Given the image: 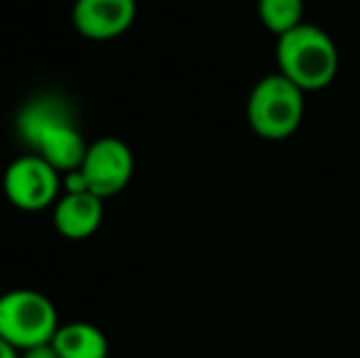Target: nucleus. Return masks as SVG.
<instances>
[{
  "instance_id": "nucleus-1",
  "label": "nucleus",
  "mask_w": 360,
  "mask_h": 358,
  "mask_svg": "<svg viewBox=\"0 0 360 358\" xmlns=\"http://www.w3.org/2000/svg\"><path fill=\"white\" fill-rule=\"evenodd\" d=\"M18 130L32 153L44 158L62 174L76 172L89 150L67 103L57 96H39L30 101L18 115Z\"/></svg>"
},
{
  "instance_id": "nucleus-2",
  "label": "nucleus",
  "mask_w": 360,
  "mask_h": 358,
  "mask_svg": "<svg viewBox=\"0 0 360 358\" xmlns=\"http://www.w3.org/2000/svg\"><path fill=\"white\" fill-rule=\"evenodd\" d=\"M280 74L307 91H321L338 74V47L331 34L316 25L302 23L292 32L277 37Z\"/></svg>"
},
{
  "instance_id": "nucleus-3",
  "label": "nucleus",
  "mask_w": 360,
  "mask_h": 358,
  "mask_svg": "<svg viewBox=\"0 0 360 358\" xmlns=\"http://www.w3.org/2000/svg\"><path fill=\"white\" fill-rule=\"evenodd\" d=\"M54 302L37 290H10L0 295V339L22 354L42 344H52L59 329Z\"/></svg>"
},
{
  "instance_id": "nucleus-4",
  "label": "nucleus",
  "mask_w": 360,
  "mask_h": 358,
  "mask_svg": "<svg viewBox=\"0 0 360 358\" xmlns=\"http://www.w3.org/2000/svg\"><path fill=\"white\" fill-rule=\"evenodd\" d=\"M304 118V91L282 74L260 79L248 98V123L265 140H285Z\"/></svg>"
},
{
  "instance_id": "nucleus-5",
  "label": "nucleus",
  "mask_w": 360,
  "mask_h": 358,
  "mask_svg": "<svg viewBox=\"0 0 360 358\" xmlns=\"http://www.w3.org/2000/svg\"><path fill=\"white\" fill-rule=\"evenodd\" d=\"M135 172V158L128 143L120 138H98L89 143L81 167L64 174L67 191H91L98 199H110L130 184Z\"/></svg>"
},
{
  "instance_id": "nucleus-6",
  "label": "nucleus",
  "mask_w": 360,
  "mask_h": 358,
  "mask_svg": "<svg viewBox=\"0 0 360 358\" xmlns=\"http://www.w3.org/2000/svg\"><path fill=\"white\" fill-rule=\"evenodd\" d=\"M62 172L52 167L44 158L30 153L13 160L5 170L3 191L5 199L20 211H42L57 204L62 196Z\"/></svg>"
},
{
  "instance_id": "nucleus-7",
  "label": "nucleus",
  "mask_w": 360,
  "mask_h": 358,
  "mask_svg": "<svg viewBox=\"0 0 360 358\" xmlns=\"http://www.w3.org/2000/svg\"><path fill=\"white\" fill-rule=\"evenodd\" d=\"M138 18L135 0H76L72 23L76 32L94 42H108L133 27Z\"/></svg>"
},
{
  "instance_id": "nucleus-8",
  "label": "nucleus",
  "mask_w": 360,
  "mask_h": 358,
  "mask_svg": "<svg viewBox=\"0 0 360 358\" xmlns=\"http://www.w3.org/2000/svg\"><path fill=\"white\" fill-rule=\"evenodd\" d=\"M54 229L69 241H86L101 229L103 199L91 191H67L54 204Z\"/></svg>"
},
{
  "instance_id": "nucleus-9",
  "label": "nucleus",
  "mask_w": 360,
  "mask_h": 358,
  "mask_svg": "<svg viewBox=\"0 0 360 358\" xmlns=\"http://www.w3.org/2000/svg\"><path fill=\"white\" fill-rule=\"evenodd\" d=\"M59 358H108V339L89 321H69L57 329L52 339Z\"/></svg>"
},
{
  "instance_id": "nucleus-10",
  "label": "nucleus",
  "mask_w": 360,
  "mask_h": 358,
  "mask_svg": "<svg viewBox=\"0 0 360 358\" xmlns=\"http://www.w3.org/2000/svg\"><path fill=\"white\" fill-rule=\"evenodd\" d=\"M260 23L277 37L304 23V0H257Z\"/></svg>"
},
{
  "instance_id": "nucleus-11",
  "label": "nucleus",
  "mask_w": 360,
  "mask_h": 358,
  "mask_svg": "<svg viewBox=\"0 0 360 358\" xmlns=\"http://www.w3.org/2000/svg\"><path fill=\"white\" fill-rule=\"evenodd\" d=\"M22 358H59V354L52 344H42V346H34V349L22 351Z\"/></svg>"
},
{
  "instance_id": "nucleus-12",
  "label": "nucleus",
  "mask_w": 360,
  "mask_h": 358,
  "mask_svg": "<svg viewBox=\"0 0 360 358\" xmlns=\"http://www.w3.org/2000/svg\"><path fill=\"white\" fill-rule=\"evenodd\" d=\"M0 358H22V354L15 346H10L5 339H0Z\"/></svg>"
}]
</instances>
